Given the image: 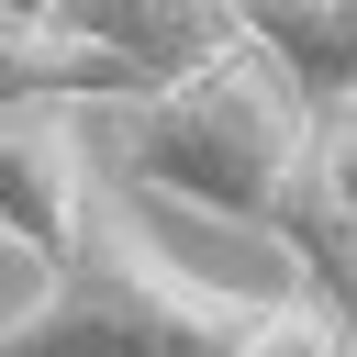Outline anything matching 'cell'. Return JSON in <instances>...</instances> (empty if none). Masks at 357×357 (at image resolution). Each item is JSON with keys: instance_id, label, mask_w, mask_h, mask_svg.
Wrapping results in <instances>:
<instances>
[{"instance_id": "cell-6", "label": "cell", "mask_w": 357, "mask_h": 357, "mask_svg": "<svg viewBox=\"0 0 357 357\" xmlns=\"http://www.w3.org/2000/svg\"><path fill=\"white\" fill-rule=\"evenodd\" d=\"M245 45H268L312 112H357V0H245Z\"/></svg>"}, {"instance_id": "cell-9", "label": "cell", "mask_w": 357, "mask_h": 357, "mask_svg": "<svg viewBox=\"0 0 357 357\" xmlns=\"http://www.w3.org/2000/svg\"><path fill=\"white\" fill-rule=\"evenodd\" d=\"M0 11H11V22H56V0H0Z\"/></svg>"}, {"instance_id": "cell-5", "label": "cell", "mask_w": 357, "mask_h": 357, "mask_svg": "<svg viewBox=\"0 0 357 357\" xmlns=\"http://www.w3.org/2000/svg\"><path fill=\"white\" fill-rule=\"evenodd\" d=\"M145 100V78L100 45H78L67 22H11L0 11V112H123Z\"/></svg>"}, {"instance_id": "cell-2", "label": "cell", "mask_w": 357, "mask_h": 357, "mask_svg": "<svg viewBox=\"0 0 357 357\" xmlns=\"http://www.w3.org/2000/svg\"><path fill=\"white\" fill-rule=\"evenodd\" d=\"M268 324V301L190 279L112 190H89L78 245L45 268L33 312L0 324V357H234Z\"/></svg>"}, {"instance_id": "cell-3", "label": "cell", "mask_w": 357, "mask_h": 357, "mask_svg": "<svg viewBox=\"0 0 357 357\" xmlns=\"http://www.w3.org/2000/svg\"><path fill=\"white\" fill-rule=\"evenodd\" d=\"M89 190H100V178H89L67 112H0V234H11L33 268H56V257L78 245Z\"/></svg>"}, {"instance_id": "cell-4", "label": "cell", "mask_w": 357, "mask_h": 357, "mask_svg": "<svg viewBox=\"0 0 357 357\" xmlns=\"http://www.w3.org/2000/svg\"><path fill=\"white\" fill-rule=\"evenodd\" d=\"M56 22L78 45L123 56L145 89H167V78H190V67L245 45V0H56Z\"/></svg>"}, {"instance_id": "cell-8", "label": "cell", "mask_w": 357, "mask_h": 357, "mask_svg": "<svg viewBox=\"0 0 357 357\" xmlns=\"http://www.w3.org/2000/svg\"><path fill=\"white\" fill-rule=\"evenodd\" d=\"M312 190H324L335 212H357V112H324V134H312Z\"/></svg>"}, {"instance_id": "cell-1", "label": "cell", "mask_w": 357, "mask_h": 357, "mask_svg": "<svg viewBox=\"0 0 357 357\" xmlns=\"http://www.w3.org/2000/svg\"><path fill=\"white\" fill-rule=\"evenodd\" d=\"M312 134H324V112L301 100V78L268 45H234L145 100H123V167L245 234H279L290 190L312 178Z\"/></svg>"}, {"instance_id": "cell-7", "label": "cell", "mask_w": 357, "mask_h": 357, "mask_svg": "<svg viewBox=\"0 0 357 357\" xmlns=\"http://www.w3.org/2000/svg\"><path fill=\"white\" fill-rule=\"evenodd\" d=\"M234 357H357V335H346V324L301 290V301H268V324H257Z\"/></svg>"}]
</instances>
